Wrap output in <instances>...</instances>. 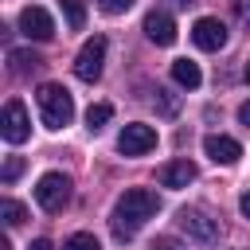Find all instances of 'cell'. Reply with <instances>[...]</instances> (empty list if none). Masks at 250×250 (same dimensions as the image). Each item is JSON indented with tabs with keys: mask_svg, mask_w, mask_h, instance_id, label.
Returning <instances> with one entry per match:
<instances>
[{
	"mask_svg": "<svg viewBox=\"0 0 250 250\" xmlns=\"http://www.w3.org/2000/svg\"><path fill=\"white\" fill-rule=\"evenodd\" d=\"M156 211H160V195H156V191H148V188H129V191L117 199L113 215H109L113 238H117V242H129Z\"/></svg>",
	"mask_w": 250,
	"mask_h": 250,
	"instance_id": "1",
	"label": "cell"
},
{
	"mask_svg": "<svg viewBox=\"0 0 250 250\" xmlns=\"http://www.w3.org/2000/svg\"><path fill=\"white\" fill-rule=\"evenodd\" d=\"M8 62H12V74H20V78L43 66V59H39L35 51H20V47H12V51H8Z\"/></svg>",
	"mask_w": 250,
	"mask_h": 250,
	"instance_id": "14",
	"label": "cell"
},
{
	"mask_svg": "<svg viewBox=\"0 0 250 250\" xmlns=\"http://www.w3.org/2000/svg\"><path fill=\"white\" fill-rule=\"evenodd\" d=\"M109 117H113V105H109V102H98V105L86 109V125H90V129H102Z\"/></svg>",
	"mask_w": 250,
	"mask_h": 250,
	"instance_id": "17",
	"label": "cell"
},
{
	"mask_svg": "<svg viewBox=\"0 0 250 250\" xmlns=\"http://www.w3.org/2000/svg\"><path fill=\"white\" fill-rule=\"evenodd\" d=\"M117 148H121L125 156H145V152H152V148H156V129H152V125H145V121H133V125H125V129H121Z\"/></svg>",
	"mask_w": 250,
	"mask_h": 250,
	"instance_id": "6",
	"label": "cell"
},
{
	"mask_svg": "<svg viewBox=\"0 0 250 250\" xmlns=\"http://www.w3.org/2000/svg\"><path fill=\"white\" fill-rule=\"evenodd\" d=\"M156 180L164 184V188H188L191 180H195V164L184 156V160H168V164H160L156 168Z\"/></svg>",
	"mask_w": 250,
	"mask_h": 250,
	"instance_id": "12",
	"label": "cell"
},
{
	"mask_svg": "<svg viewBox=\"0 0 250 250\" xmlns=\"http://www.w3.org/2000/svg\"><path fill=\"white\" fill-rule=\"evenodd\" d=\"M238 207H242V215L250 219V191H242V199H238Z\"/></svg>",
	"mask_w": 250,
	"mask_h": 250,
	"instance_id": "26",
	"label": "cell"
},
{
	"mask_svg": "<svg viewBox=\"0 0 250 250\" xmlns=\"http://www.w3.org/2000/svg\"><path fill=\"white\" fill-rule=\"evenodd\" d=\"M242 74H246V82H250V59H246V66H242Z\"/></svg>",
	"mask_w": 250,
	"mask_h": 250,
	"instance_id": "29",
	"label": "cell"
},
{
	"mask_svg": "<svg viewBox=\"0 0 250 250\" xmlns=\"http://www.w3.org/2000/svg\"><path fill=\"white\" fill-rule=\"evenodd\" d=\"M0 219H4L8 227H20V223L27 219V211H23V203H16V199H0Z\"/></svg>",
	"mask_w": 250,
	"mask_h": 250,
	"instance_id": "16",
	"label": "cell"
},
{
	"mask_svg": "<svg viewBox=\"0 0 250 250\" xmlns=\"http://www.w3.org/2000/svg\"><path fill=\"white\" fill-rule=\"evenodd\" d=\"M176 223H180V227L188 230V238H195V242H215V238H219V223H215L207 211H199V207H180Z\"/></svg>",
	"mask_w": 250,
	"mask_h": 250,
	"instance_id": "7",
	"label": "cell"
},
{
	"mask_svg": "<svg viewBox=\"0 0 250 250\" xmlns=\"http://www.w3.org/2000/svg\"><path fill=\"white\" fill-rule=\"evenodd\" d=\"M238 20L250 23V0H238Z\"/></svg>",
	"mask_w": 250,
	"mask_h": 250,
	"instance_id": "23",
	"label": "cell"
},
{
	"mask_svg": "<svg viewBox=\"0 0 250 250\" xmlns=\"http://www.w3.org/2000/svg\"><path fill=\"white\" fill-rule=\"evenodd\" d=\"M20 172H23V156H8V160H4V168H0V180H4V184H12Z\"/></svg>",
	"mask_w": 250,
	"mask_h": 250,
	"instance_id": "19",
	"label": "cell"
},
{
	"mask_svg": "<svg viewBox=\"0 0 250 250\" xmlns=\"http://www.w3.org/2000/svg\"><path fill=\"white\" fill-rule=\"evenodd\" d=\"M145 35H148V43H156V47H172V43H176V20H172L168 12H160V8H152V12L145 16Z\"/></svg>",
	"mask_w": 250,
	"mask_h": 250,
	"instance_id": "10",
	"label": "cell"
},
{
	"mask_svg": "<svg viewBox=\"0 0 250 250\" xmlns=\"http://www.w3.org/2000/svg\"><path fill=\"white\" fill-rule=\"evenodd\" d=\"M168 4H176V8H188V4H191V0H168Z\"/></svg>",
	"mask_w": 250,
	"mask_h": 250,
	"instance_id": "27",
	"label": "cell"
},
{
	"mask_svg": "<svg viewBox=\"0 0 250 250\" xmlns=\"http://www.w3.org/2000/svg\"><path fill=\"white\" fill-rule=\"evenodd\" d=\"M35 203L43 207V211H62L66 203H70V180L62 176V172H47V176H39V184H35Z\"/></svg>",
	"mask_w": 250,
	"mask_h": 250,
	"instance_id": "3",
	"label": "cell"
},
{
	"mask_svg": "<svg viewBox=\"0 0 250 250\" xmlns=\"http://www.w3.org/2000/svg\"><path fill=\"white\" fill-rule=\"evenodd\" d=\"M0 250H12V242H8V238H0Z\"/></svg>",
	"mask_w": 250,
	"mask_h": 250,
	"instance_id": "28",
	"label": "cell"
},
{
	"mask_svg": "<svg viewBox=\"0 0 250 250\" xmlns=\"http://www.w3.org/2000/svg\"><path fill=\"white\" fill-rule=\"evenodd\" d=\"M59 8H62V16H66L70 31H82V23H86V4H82V0H59Z\"/></svg>",
	"mask_w": 250,
	"mask_h": 250,
	"instance_id": "15",
	"label": "cell"
},
{
	"mask_svg": "<svg viewBox=\"0 0 250 250\" xmlns=\"http://www.w3.org/2000/svg\"><path fill=\"white\" fill-rule=\"evenodd\" d=\"M238 121L250 129V102H242V105H238Z\"/></svg>",
	"mask_w": 250,
	"mask_h": 250,
	"instance_id": "24",
	"label": "cell"
},
{
	"mask_svg": "<svg viewBox=\"0 0 250 250\" xmlns=\"http://www.w3.org/2000/svg\"><path fill=\"white\" fill-rule=\"evenodd\" d=\"M191 39H195L199 51H223L227 47V23L215 20V16H203V20L191 23Z\"/></svg>",
	"mask_w": 250,
	"mask_h": 250,
	"instance_id": "9",
	"label": "cell"
},
{
	"mask_svg": "<svg viewBox=\"0 0 250 250\" xmlns=\"http://www.w3.org/2000/svg\"><path fill=\"white\" fill-rule=\"evenodd\" d=\"M203 152H207L215 164H234V160L242 156V145H238L234 137H227V133H211V137H203Z\"/></svg>",
	"mask_w": 250,
	"mask_h": 250,
	"instance_id": "11",
	"label": "cell"
},
{
	"mask_svg": "<svg viewBox=\"0 0 250 250\" xmlns=\"http://www.w3.org/2000/svg\"><path fill=\"white\" fill-rule=\"evenodd\" d=\"M20 31H23L27 39H35V43H47V39L55 35V20H51V12H47V8L27 4V8L20 12Z\"/></svg>",
	"mask_w": 250,
	"mask_h": 250,
	"instance_id": "8",
	"label": "cell"
},
{
	"mask_svg": "<svg viewBox=\"0 0 250 250\" xmlns=\"http://www.w3.org/2000/svg\"><path fill=\"white\" fill-rule=\"evenodd\" d=\"M172 78H176V86H184V90H195V86L203 82V74H199V66H195L191 59H176V62H172Z\"/></svg>",
	"mask_w": 250,
	"mask_h": 250,
	"instance_id": "13",
	"label": "cell"
},
{
	"mask_svg": "<svg viewBox=\"0 0 250 250\" xmlns=\"http://www.w3.org/2000/svg\"><path fill=\"white\" fill-rule=\"evenodd\" d=\"M129 4H133V0H98V8H102L105 16H121V12H129Z\"/></svg>",
	"mask_w": 250,
	"mask_h": 250,
	"instance_id": "21",
	"label": "cell"
},
{
	"mask_svg": "<svg viewBox=\"0 0 250 250\" xmlns=\"http://www.w3.org/2000/svg\"><path fill=\"white\" fill-rule=\"evenodd\" d=\"M62 250H102V242H98L94 234H86V230H78V234H70V238L62 242Z\"/></svg>",
	"mask_w": 250,
	"mask_h": 250,
	"instance_id": "18",
	"label": "cell"
},
{
	"mask_svg": "<svg viewBox=\"0 0 250 250\" xmlns=\"http://www.w3.org/2000/svg\"><path fill=\"white\" fill-rule=\"evenodd\" d=\"M0 137H4L8 145H23V141L31 137V121H27V109H23L20 98H12V102L0 109Z\"/></svg>",
	"mask_w": 250,
	"mask_h": 250,
	"instance_id": "5",
	"label": "cell"
},
{
	"mask_svg": "<svg viewBox=\"0 0 250 250\" xmlns=\"http://www.w3.org/2000/svg\"><path fill=\"white\" fill-rule=\"evenodd\" d=\"M27 250H55V246H51V242H47V238H35V242H31V246H27Z\"/></svg>",
	"mask_w": 250,
	"mask_h": 250,
	"instance_id": "25",
	"label": "cell"
},
{
	"mask_svg": "<svg viewBox=\"0 0 250 250\" xmlns=\"http://www.w3.org/2000/svg\"><path fill=\"white\" fill-rule=\"evenodd\" d=\"M35 102H39V117H43L47 129H62V125H70V117H74V98L66 94V86H59V82H43V86L35 90Z\"/></svg>",
	"mask_w": 250,
	"mask_h": 250,
	"instance_id": "2",
	"label": "cell"
},
{
	"mask_svg": "<svg viewBox=\"0 0 250 250\" xmlns=\"http://www.w3.org/2000/svg\"><path fill=\"white\" fill-rule=\"evenodd\" d=\"M148 250H188V246H184V242H180V238H172V234H156V238H152V246H148Z\"/></svg>",
	"mask_w": 250,
	"mask_h": 250,
	"instance_id": "20",
	"label": "cell"
},
{
	"mask_svg": "<svg viewBox=\"0 0 250 250\" xmlns=\"http://www.w3.org/2000/svg\"><path fill=\"white\" fill-rule=\"evenodd\" d=\"M156 105H160L164 113H176V105H180V102H176V98H168V90H156Z\"/></svg>",
	"mask_w": 250,
	"mask_h": 250,
	"instance_id": "22",
	"label": "cell"
},
{
	"mask_svg": "<svg viewBox=\"0 0 250 250\" xmlns=\"http://www.w3.org/2000/svg\"><path fill=\"white\" fill-rule=\"evenodd\" d=\"M102 62H105V35H90L82 43V51L74 55V74L82 82H98L102 78Z\"/></svg>",
	"mask_w": 250,
	"mask_h": 250,
	"instance_id": "4",
	"label": "cell"
}]
</instances>
